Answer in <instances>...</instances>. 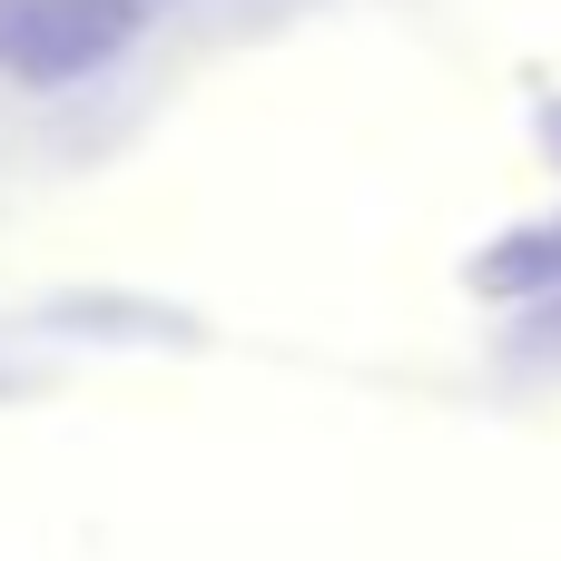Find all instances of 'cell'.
Here are the masks:
<instances>
[{
  "label": "cell",
  "instance_id": "obj_1",
  "mask_svg": "<svg viewBox=\"0 0 561 561\" xmlns=\"http://www.w3.org/2000/svg\"><path fill=\"white\" fill-rule=\"evenodd\" d=\"M138 39V0H0V69L30 89L89 79Z\"/></svg>",
  "mask_w": 561,
  "mask_h": 561
},
{
  "label": "cell",
  "instance_id": "obj_2",
  "mask_svg": "<svg viewBox=\"0 0 561 561\" xmlns=\"http://www.w3.org/2000/svg\"><path fill=\"white\" fill-rule=\"evenodd\" d=\"M542 276H561V227L552 237H513L503 266H493V286H542Z\"/></svg>",
  "mask_w": 561,
  "mask_h": 561
}]
</instances>
